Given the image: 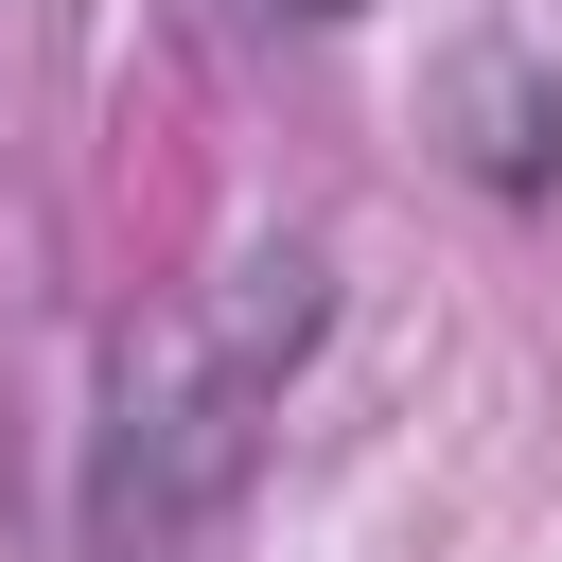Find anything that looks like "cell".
Returning <instances> with one entry per match:
<instances>
[{"instance_id":"1","label":"cell","mask_w":562,"mask_h":562,"mask_svg":"<svg viewBox=\"0 0 562 562\" xmlns=\"http://www.w3.org/2000/svg\"><path fill=\"white\" fill-rule=\"evenodd\" d=\"M299 18H351V0H299Z\"/></svg>"}]
</instances>
